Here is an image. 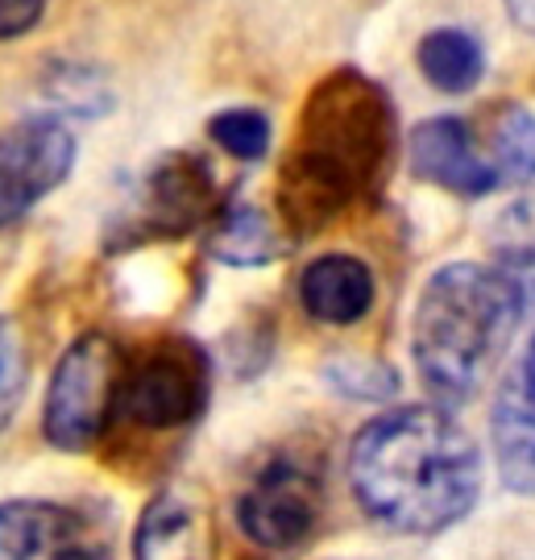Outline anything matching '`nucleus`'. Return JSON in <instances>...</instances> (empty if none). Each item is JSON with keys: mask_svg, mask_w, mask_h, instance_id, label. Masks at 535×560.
<instances>
[{"mask_svg": "<svg viewBox=\"0 0 535 560\" xmlns=\"http://www.w3.org/2000/svg\"><path fill=\"white\" fill-rule=\"evenodd\" d=\"M324 520V474L307 453H282L258 469V478L241 490V536L270 552H291L316 536Z\"/></svg>", "mask_w": 535, "mask_h": 560, "instance_id": "7", "label": "nucleus"}, {"mask_svg": "<svg viewBox=\"0 0 535 560\" xmlns=\"http://www.w3.org/2000/svg\"><path fill=\"white\" fill-rule=\"evenodd\" d=\"M495 166L498 175L515 179L519 187L532 183V108H507V117L498 120L495 129Z\"/></svg>", "mask_w": 535, "mask_h": 560, "instance_id": "19", "label": "nucleus"}, {"mask_svg": "<svg viewBox=\"0 0 535 560\" xmlns=\"http://www.w3.org/2000/svg\"><path fill=\"white\" fill-rule=\"evenodd\" d=\"M208 133L220 150H229L241 162H258L270 150V120L258 108H224L208 120Z\"/></svg>", "mask_w": 535, "mask_h": 560, "instance_id": "17", "label": "nucleus"}, {"mask_svg": "<svg viewBox=\"0 0 535 560\" xmlns=\"http://www.w3.org/2000/svg\"><path fill=\"white\" fill-rule=\"evenodd\" d=\"M25 390H30V349L18 324L0 316V432L13 423Z\"/></svg>", "mask_w": 535, "mask_h": 560, "instance_id": "18", "label": "nucleus"}, {"mask_svg": "<svg viewBox=\"0 0 535 560\" xmlns=\"http://www.w3.org/2000/svg\"><path fill=\"white\" fill-rule=\"evenodd\" d=\"M532 340L515 358L511 374L502 378L495 399V416H490V436H495L498 478L511 494H532L535 486V448H532Z\"/></svg>", "mask_w": 535, "mask_h": 560, "instance_id": "11", "label": "nucleus"}, {"mask_svg": "<svg viewBox=\"0 0 535 560\" xmlns=\"http://www.w3.org/2000/svg\"><path fill=\"white\" fill-rule=\"evenodd\" d=\"M349 486L386 532L437 536L477 506L481 453L444 407H398L353 436Z\"/></svg>", "mask_w": 535, "mask_h": 560, "instance_id": "2", "label": "nucleus"}, {"mask_svg": "<svg viewBox=\"0 0 535 560\" xmlns=\"http://www.w3.org/2000/svg\"><path fill=\"white\" fill-rule=\"evenodd\" d=\"M55 101L62 104V113H80V117H100V113H108V104L113 96L100 88L88 71H62L59 75V92H55Z\"/></svg>", "mask_w": 535, "mask_h": 560, "instance_id": "20", "label": "nucleus"}, {"mask_svg": "<svg viewBox=\"0 0 535 560\" xmlns=\"http://www.w3.org/2000/svg\"><path fill=\"white\" fill-rule=\"evenodd\" d=\"M80 141L55 113L21 117L0 129V229L30 217L75 171Z\"/></svg>", "mask_w": 535, "mask_h": 560, "instance_id": "8", "label": "nucleus"}, {"mask_svg": "<svg viewBox=\"0 0 535 560\" xmlns=\"http://www.w3.org/2000/svg\"><path fill=\"white\" fill-rule=\"evenodd\" d=\"M407 159H411L416 179L432 183L449 196H461V200H481L502 179L495 162L481 159L474 129L461 117H432L416 125L407 141Z\"/></svg>", "mask_w": 535, "mask_h": 560, "instance_id": "9", "label": "nucleus"}, {"mask_svg": "<svg viewBox=\"0 0 535 560\" xmlns=\"http://www.w3.org/2000/svg\"><path fill=\"white\" fill-rule=\"evenodd\" d=\"M324 382L345 399L382 402L398 390V370L370 358H333L324 365Z\"/></svg>", "mask_w": 535, "mask_h": 560, "instance_id": "16", "label": "nucleus"}, {"mask_svg": "<svg viewBox=\"0 0 535 560\" xmlns=\"http://www.w3.org/2000/svg\"><path fill=\"white\" fill-rule=\"evenodd\" d=\"M507 9L519 30H532V0H507Z\"/></svg>", "mask_w": 535, "mask_h": 560, "instance_id": "22", "label": "nucleus"}, {"mask_svg": "<svg viewBox=\"0 0 535 560\" xmlns=\"http://www.w3.org/2000/svg\"><path fill=\"white\" fill-rule=\"evenodd\" d=\"M208 224H212L208 254L224 266L249 270V266H270L287 254V241L278 237V229L254 203H233V208L220 203V212Z\"/></svg>", "mask_w": 535, "mask_h": 560, "instance_id": "13", "label": "nucleus"}, {"mask_svg": "<svg viewBox=\"0 0 535 560\" xmlns=\"http://www.w3.org/2000/svg\"><path fill=\"white\" fill-rule=\"evenodd\" d=\"M295 291L303 312L319 324H333V328H349V324L365 320L377 300L374 270L353 254H324V258L307 261Z\"/></svg>", "mask_w": 535, "mask_h": 560, "instance_id": "12", "label": "nucleus"}, {"mask_svg": "<svg viewBox=\"0 0 535 560\" xmlns=\"http://www.w3.org/2000/svg\"><path fill=\"white\" fill-rule=\"evenodd\" d=\"M208 390L212 370L203 349L187 337H166L138 358H125L108 423L133 428L141 436H171L196 428L208 407Z\"/></svg>", "mask_w": 535, "mask_h": 560, "instance_id": "4", "label": "nucleus"}, {"mask_svg": "<svg viewBox=\"0 0 535 560\" xmlns=\"http://www.w3.org/2000/svg\"><path fill=\"white\" fill-rule=\"evenodd\" d=\"M419 71L444 96H465L486 75V50L469 30L444 25L419 42Z\"/></svg>", "mask_w": 535, "mask_h": 560, "instance_id": "14", "label": "nucleus"}, {"mask_svg": "<svg viewBox=\"0 0 535 560\" xmlns=\"http://www.w3.org/2000/svg\"><path fill=\"white\" fill-rule=\"evenodd\" d=\"M217 212H220V187L212 166L199 159V154L171 150V154L154 159V166L129 191L125 208L108 221L104 249L120 254V249H138V245H150V241L191 237Z\"/></svg>", "mask_w": 535, "mask_h": 560, "instance_id": "5", "label": "nucleus"}, {"mask_svg": "<svg viewBox=\"0 0 535 560\" xmlns=\"http://www.w3.org/2000/svg\"><path fill=\"white\" fill-rule=\"evenodd\" d=\"M42 18H46V0H0V42L38 30Z\"/></svg>", "mask_w": 535, "mask_h": 560, "instance_id": "21", "label": "nucleus"}, {"mask_svg": "<svg viewBox=\"0 0 535 560\" xmlns=\"http://www.w3.org/2000/svg\"><path fill=\"white\" fill-rule=\"evenodd\" d=\"M532 287L502 266L453 261L428 279L411 320V358L428 395L444 407L474 402L507 358Z\"/></svg>", "mask_w": 535, "mask_h": 560, "instance_id": "3", "label": "nucleus"}, {"mask_svg": "<svg viewBox=\"0 0 535 560\" xmlns=\"http://www.w3.org/2000/svg\"><path fill=\"white\" fill-rule=\"evenodd\" d=\"M196 532V515L191 506L178 499V494H159L141 511L138 536H133V552L138 557H159V552H183L187 540Z\"/></svg>", "mask_w": 535, "mask_h": 560, "instance_id": "15", "label": "nucleus"}, {"mask_svg": "<svg viewBox=\"0 0 535 560\" xmlns=\"http://www.w3.org/2000/svg\"><path fill=\"white\" fill-rule=\"evenodd\" d=\"M108 544L88 515L62 502L13 499L0 502V557H104Z\"/></svg>", "mask_w": 535, "mask_h": 560, "instance_id": "10", "label": "nucleus"}, {"mask_svg": "<svg viewBox=\"0 0 535 560\" xmlns=\"http://www.w3.org/2000/svg\"><path fill=\"white\" fill-rule=\"evenodd\" d=\"M398 113L391 92L365 71L340 67L307 92L295 138L278 166V217L312 237L382 191L395 162Z\"/></svg>", "mask_w": 535, "mask_h": 560, "instance_id": "1", "label": "nucleus"}, {"mask_svg": "<svg viewBox=\"0 0 535 560\" xmlns=\"http://www.w3.org/2000/svg\"><path fill=\"white\" fill-rule=\"evenodd\" d=\"M120 370H125V349L117 337L83 332L80 340H71L46 386V407H42L46 441L62 453H88L108 428Z\"/></svg>", "mask_w": 535, "mask_h": 560, "instance_id": "6", "label": "nucleus"}]
</instances>
